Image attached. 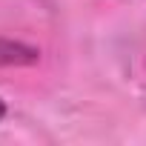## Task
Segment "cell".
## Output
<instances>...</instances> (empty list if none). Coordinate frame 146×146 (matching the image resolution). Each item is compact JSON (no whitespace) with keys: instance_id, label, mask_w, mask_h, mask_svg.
I'll return each instance as SVG.
<instances>
[{"instance_id":"6da1fadb","label":"cell","mask_w":146,"mask_h":146,"mask_svg":"<svg viewBox=\"0 0 146 146\" xmlns=\"http://www.w3.org/2000/svg\"><path fill=\"white\" fill-rule=\"evenodd\" d=\"M37 60H40V52L35 46L0 37V66H32Z\"/></svg>"},{"instance_id":"7a4b0ae2","label":"cell","mask_w":146,"mask_h":146,"mask_svg":"<svg viewBox=\"0 0 146 146\" xmlns=\"http://www.w3.org/2000/svg\"><path fill=\"white\" fill-rule=\"evenodd\" d=\"M3 115H6V103L0 100V120H3Z\"/></svg>"}]
</instances>
